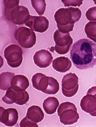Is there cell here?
I'll return each mask as SVG.
<instances>
[{
	"label": "cell",
	"mask_w": 96,
	"mask_h": 127,
	"mask_svg": "<svg viewBox=\"0 0 96 127\" xmlns=\"http://www.w3.org/2000/svg\"><path fill=\"white\" fill-rule=\"evenodd\" d=\"M3 1L4 6V13L5 15L15 6L19 5V0H5Z\"/></svg>",
	"instance_id": "21"
},
{
	"label": "cell",
	"mask_w": 96,
	"mask_h": 127,
	"mask_svg": "<svg viewBox=\"0 0 96 127\" xmlns=\"http://www.w3.org/2000/svg\"><path fill=\"white\" fill-rule=\"evenodd\" d=\"M81 15V11L77 7H70L59 9L54 15L58 30L64 33L72 31L74 23L79 21Z\"/></svg>",
	"instance_id": "2"
},
{
	"label": "cell",
	"mask_w": 96,
	"mask_h": 127,
	"mask_svg": "<svg viewBox=\"0 0 96 127\" xmlns=\"http://www.w3.org/2000/svg\"><path fill=\"white\" fill-rule=\"evenodd\" d=\"M14 37L19 44L25 48L32 47L36 43V36L35 32L24 26L17 29L14 32Z\"/></svg>",
	"instance_id": "5"
},
{
	"label": "cell",
	"mask_w": 96,
	"mask_h": 127,
	"mask_svg": "<svg viewBox=\"0 0 96 127\" xmlns=\"http://www.w3.org/2000/svg\"><path fill=\"white\" fill-rule=\"evenodd\" d=\"M72 66V62L70 59L64 56L60 57L55 58L52 63V66L54 70L62 73L69 70Z\"/></svg>",
	"instance_id": "16"
},
{
	"label": "cell",
	"mask_w": 96,
	"mask_h": 127,
	"mask_svg": "<svg viewBox=\"0 0 96 127\" xmlns=\"http://www.w3.org/2000/svg\"><path fill=\"white\" fill-rule=\"evenodd\" d=\"M32 7L38 14L40 15H43L45 10L46 3L44 0H30Z\"/></svg>",
	"instance_id": "20"
},
{
	"label": "cell",
	"mask_w": 96,
	"mask_h": 127,
	"mask_svg": "<svg viewBox=\"0 0 96 127\" xmlns=\"http://www.w3.org/2000/svg\"><path fill=\"white\" fill-rule=\"evenodd\" d=\"M60 122L65 125L73 124L79 118L77 109L73 103L66 102L61 103L57 111Z\"/></svg>",
	"instance_id": "4"
},
{
	"label": "cell",
	"mask_w": 96,
	"mask_h": 127,
	"mask_svg": "<svg viewBox=\"0 0 96 127\" xmlns=\"http://www.w3.org/2000/svg\"><path fill=\"white\" fill-rule=\"evenodd\" d=\"M59 104V102L57 98L49 97L44 100L42 106L46 114H52L55 112Z\"/></svg>",
	"instance_id": "18"
},
{
	"label": "cell",
	"mask_w": 96,
	"mask_h": 127,
	"mask_svg": "<svg viewBox=\"0 0 96 127\" xmlns=\"http://www.w3.org/2000/svg\"><path fill=\"white\" fill-rule=\"evenodd\" d=\"M33 58L35 64L41 68H46L49 66L53 58L51 53L45 49H41L36 51Z\"/></svg>",
	"instance_id": "14"
},
{
	"label": "cell",
	"mask_w": 96,
	"mask_h": 127,
	"mask_svg": "<svg viewBox=\"0 0 96 127\" xmlns=\"http://www.w3.org/2000/svg\"><path fill=\"white\" fill-rule=\"evenodd\" d=\"M70 57L73 64L78 69L93 68L96 65V44L88 39L78 40L72 47Z\"/></svg>",
	"instance_id": "1"
},
{
	"label": "cell",
	"mask_w": 96,
	"mask_h": 127,
	"mask_svg": "<svg viewBox=\"0 0 96 127\" xmlns=\"http://www.w3.org/2000/svg\"><path fill=\"white\" fill-rule=\"evenodd\" d=\"M54 46L51 47L49 49V50L51 52H54Z\"/></svg>",
	"instance_id": "25"
},
{
	"label": "cell",
	"mask_w": 96,
	"mask_h": 127,
	"mask_svg": "<svg viewBox=\"0 0 96 127\" xmlns=\"http://www.w3.org/2000/svg\"><path fill=\"white\" fill-rule=\"evenodd\" d=\"M5 15L7 19L15 24L21 25L27 21L30 15L27 7L18 5L12 9Z\"/></svg>",
	"instance_id": "10"
},
{
	"label": "cell",
	"mask_w": 96,
	"mask_h": 127,
	"mask_svg": "<svg viewBox=\"0 0 96 127\" xmlns=\"http://www.w3.org/2000/svg\"><path fill=\"white\" fill-rule=\"evenodd\" d=\"M85 16L90 21H96V6L90 7L86 11Z\"/></svg>",
	"instance_id": "22"
},
{
	"label": "cell",
	"mask_w": 96,
	"mask_h": 127,
	"mask_svg": "<svg viewBox=\"0 0 96 127\" xmlns=\"http://www.w3.org/2000/svg\"><path fill=\"white\" fill-rule=\"evenodd\" d=\"M18 119V113L14 108L5 109L0 106V119L1 123L8 127H12L17 123Z\"/></svg>",
	"instance_id": "13"
},
{
	"label": "cell",
	"mask_w": 96,
	"mask_h": 127,
	"mask_svg": "<svg viewBox=\"0 0 96 127\" xmlns=\"http://www.w3.org/2000/svg\"><path fill=\"white\" fill-rule=\"evenodd\" d=\"M30 85L28 78L22 75H17L12 78L11 82V88L16 91H25Z\"/></svg>",
	"instance_id": "15"
},
{
	"label": "cell",
	"mask_w": 96,
	"mask_h": 127,
	"mask_svg": "<svg viewBox=\"0 0 96 127\" xmlns=\"http://www.w3.org/2000/svg\"><path fill=\"white\" fill-rule=\"evenodd\" d=\"M31 82L34 88L46 94L55 95L59 90V83L55 79L42 73H37L34 75Z\"/></svg>",
	"instance_id": "3"
},
{
	"label": "cell",
	"mask_w": 96,
	"mask_h": 127,
	"mask_svg": "<svg viewBox=\"0 0 96 127\" xmlns=\"http://www.w3.org/2000/svg\"><path fill=\"white\" fill-rule=\"evenodd\" d=\"M19 125L20 127H38L36 123L29 119L25 116L20 121Z\"/></svg>",
	"instance_id": "23"
},
{
	"label": "cell",
	"mask_w": 96,
	"mask_h": 127,
	"mask_svg": "<svg viewBox=\"0 0 96 127\" xmlns=\"http://www.w3.org/2000/svg\"><path fill=\"white\" fill-rule=\"evenodd\" d=\"M78 78L75 73L70 72L64 75L61 81V90L65 96L72 97L77 93L79 89Z\"/></svg>",
	"instance_id": "8"
},
{
	"label": "cell",
	"mask_w": 96,
	"mask_h": 127,
	"mask_svg": "<svg viewBox=\"0 0 96 127\" xmlns=\"http://www.w3.org/2000/svg\"><path fill=\"white\" fill-rule=\"evenodd\" d=\"M80 106L82 110L96 117V86L88 89L86 95L81 100Z\"/></svg>",
	"instance_id": "9"
},
{
	"label": "cell",
	"mask_w": 96,
	"mask_h": 127,
	"mask_svg": "<svg viewBox=\"0 0 96 127\" xmlns=\"http://www.w3.org/2000/svg\"><path fill=\"white\" fill-rule=\"evenodd\" d=\"M23 52L21 48L18 45L12 44L5 49L4 55L7 64L12 68L19 67L23 60Z\"/></svg>",
	"instance_id": "6"
},
{
	"label": "cell",
	"mask_w": 96,
	"mask_h": 127,
	"mask_svg": "<svg viewBox=\"0 0 96 127\" xmlns=\"http://www.w3.org/2000/svg\"><path fill=\"white\" fill-rule=\"evenodd\" d=\"M14 73L9 72H3L0 74V89L3 90H7L11 86V82L14 76Z\"/></svg>",
	"instance_id": "19"
},
{
	"label": "cell",
	"mask_w": 96,
	"mask_h": 127,
	"mask_svg": "<svg viewBox=\"0 0 96 127\" xmlns=\"http://www.w3.org/2000/svg\"><path fill=\"white\" fill-rule=\"evenodd\" d=\"M65 7L70 6L79 7L83 3V0H61Z\"/></svg>",
	"instance_id": "24"
},
{
	"label": "cell",
	"mask_w": 96,
	"mask_h": 127,
	"mask_svg": "<svg viewBox=\"0 0 96 127\" xmlns=\"http://www.w3.org/2000/svg\"><path fill=\"white\" fill-rule=\"evenodd\" d=\"M29 99V95L27 91H16L10 87L2 98V101L7 104H11L14 103L20 105L25 104Z\"/></svg>",
	"instance_id": "11"
},
{
	"label": "cell",
	"mask_w": 96,
	"mask_h": 127,
	"mask_svg": "<svg viewBox=\"0 0 96 127\" xmlns=\"http://www.w3.org/2000/svg\"><path fill=\"white\" fill-rule=\"evenodd\" d=\"M24 24L33 31L42 33L48 29L49 21L44 16L30 15L29 19Z\"/></svg>",
	"instance_id": "12"
},
{
	"label": "cell",
	"mask_w": 96,
	"mask_h": 127,
	"mask_svg": "<svg viewBox=\"0 0 96 127\" xmlns=\"http://www.w3.org/2000/svg\"><path fill=\"white\" fill-rule=\"evenodd\" d=\"M26 116L31 121L38 123L43 119L44 114L40 107L33 105L28 108Z\"/></svg>",
	"instance_id": "17"
},
{
	"label": "cell",
	"mask_w": 96,
	"mask_h": 127,
	"mask_svg": "<svg viewBox=\"0 0 96 127\" xmlns=\"http://www.w3.org/2000/svg\"><path fill=\"white\" fill-rule=\"evenodd\" d=\"M53 38L55 43L54 50L57 53L64 55L69 52L73 43L69 33H63L57 30L54 33Z\"/></svg>",
	"instance_id": "7"
}]
</instances>
